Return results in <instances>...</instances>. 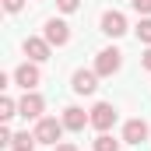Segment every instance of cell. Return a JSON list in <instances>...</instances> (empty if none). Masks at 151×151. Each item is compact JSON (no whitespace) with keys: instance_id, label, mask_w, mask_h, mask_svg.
<instances>
[{"instance_id":"1","label":"cell","mask_w":151,"mask_h":151,"mask_svg":"<svg viewBox=\"0 0 151 151\" xmlns=\"http://www.w3.org/2000/svg\"><path fill=\"white\" fill-rule=\"evenodd\" d=\"M63 130H67L63 119H56V116H42V119H35V130H32V134H35L39 144H53V148H56V141L63 137Z\"/></svg>"},{"instance_id":"2","label":"cell","mask_w":151,"mask_h":151,"mask_svg":"<svg viewBox=\"0 0 151 151\" xmlns=\"http://www.w3.org/2000/svg\"><path fill=\"white\" fill-rule=\"evenodd\" d=\"M119 67H123V53H119V49H102V53L95 56V74L99 77H113Z\"/></svg>"},{"instance_id":"3","label":"cell","mask_w":151,"mask_h":151,"mask_svg":"<svg viewBox=\"0 0 151 151\" xmlns=\"http://www.w3.org/2000/svg\"><path fill=\"white\" fill-rule=\"evenodd\" d=\"M88 116H91V127H95L99 134H109V127L116 123V109H113V102H95Z\"/></svg>"},{"instance_id":"4","label":"cell","mask_w":151,"mask_h":151,"mask_svg":"<svg viewBox=\"0 0 151 151\" xmlns=\"http://www.w3.org/2000/svg\"><path fill=\"white\" fill-rule=\"evenodd\" d=\"M42 113H46V99H42L39 91H25L21 102H18V116H25V119H42Z\"/></svg>"},{"instance_id":"5","label":"cell","mask_w":151,"mask_h":151,"mask_svg":"<svg viewBox=\"0 0 151 151\" xmlns=\"http://www.w3.org/2000/svg\"><path fill=\"white\" fill-rule=\"evenodd\" d=\"M42 39H46L49 46H67V42H70V25H67V21H60V18H49V21H46Z\"/></svg>"},{"instance_id":"6","label":"cell","mask_w":151,"mask_h":151,"mask_svg":"<svg viewBox=\"0 0 151 151\" xmlns=\"http://www.w3.org/2000/svg\"><path fill=\"white\" fill-rule=\"evenodd\" d=\"M14 81L25 88V91H35V84L42 81V70H39V63L35 60H28V63H21L18 70H14Z\"/></svg>"},{"instance_id":"7","label":"cell","mask_w":151,"mask_h":151,"mask_svg":"<svg viewBox=\"0 0 151 151\" xmlns=\"http://www.w3.org/2000/svg\"><path fill=\"white\" fill-rule=\"evenodd\" d=\"M99 28H102L109 39H119V35H127V18H123L119 11H106L102 21H99Z\"/></svg>"},{"instance_id":"8","label":"cell","mask_w":151,"mask_h":151,"mask_svg":"<svg viewBox=\"0 0 151 151\" xmlns=\"http://www.w3.org/2000/svg\"><path fill=\"white\" fill-rule=\"evenodd\" d=\"M70 88H74L77 95H95V88H99V74H95V70H74Z\"/></svg>"},{"instance_id":"9","label":"cell","mask_w":151,"mask_h":151,"mask_svg":"<svg viewBox=\"0 0 151 151\" xmlns=\"http://www.w3.org/2000/svg\"><path fill=\"white\" fill-rule=\"evenodd\" d=\"M60 119H63V127H67V130H84V127H88V123H91V116L84 113V109H81V106H67V109H63V116H60Z\"/></svg>"},{"instance_id":"10","label":"cell","mask_w":151,"mask_h":151,"mask_svg":"<svg viewBox=\"0 0 151 151\" xmlns=\"http://www.w3.org/2000/svg\"><path fill=\"white\" fill-rule=\"evenodd\" d=\"M49 49H53V46H49L46 39H39V35H28V39H25V56L35 60V63L49 60Z\"/></svg>"},{"instance_id":"11","label":"cell","mask_w":151,"mask_h":151,"mask_svg":"<svg viewBox=\"0 0 151 151\" xmlns=\"http://www.w3.org/2000/svg\"><path fill=\"white\" fill-rule=\"evenodd\" d=\"M123 141H127V144H144V141H148V123H144V119H127Z\"/></svg>"},{"instance_id":"12","label":"cell","mask_w":151,"mask_h":151,"mask_svg":"<svg viewBox=\"0 0 151 151\" xmlns=\"http://www.w3.org/2000/svg\"><path fill=\"white\" fill-rule=\"evenodd\" d=\"M39 141L35 134H28V130H21V134H14V141H11V151H32Z\"/></svg>"},{"instance_id":"13","label":"cell","mask_w":151,"mask_h":151,"mask_svg":"<svg viewBox=\"0 0 151 151\" xmlns=\"http://www.w3.org/2000/svg\"><path fill=\"white\" fill-rule=\"evenodd\" d=\"M11 116H18V102L11 95H4L0 99V119H11Z\"/></svg>"},{"instance_id":"14","label":"cell","mask_w":151,"mask_h":151,"mask_svg":"<svg viewBox=\"0 0 151 151\" xmlns=\"http://www.w3.org/2000/svg\"><path fill=\"white\" fill-rule=\"evenodd\" d=\"M95 151H119V141H113L109 134H99L95 137Z\"/></svg>"},{"instance_id":"15","label":"cell","mask_w":151,"mask_h":151,"mask_svg":"<svg viewBox=\"0 0 151 151\" xmlns=\"http://www.w3.org/2000/svg\"><path fill=\"white\" fill-rule=\"evenodd\" d=\"M137 39H141L144 46H151V18H141V25H137Z\"/></svg>"},{"instance_id":"16","label":"cell","mask_w":151,"mask_h":151,"mask_svg":"<svg viewBox=\"0 0 151 151\" xmlns=\"http://www.w3.org/2000/svg\"><path fill=\"white\" fill-rule=\"evenodd\" d=\"M130 7H134L137 14H144V18H151V0H130Z\"/></svg>"},{"instance_id":"17","label":"cell","mask_w":151,"mask_h":151,"mask_svg":"<svg viewBox=\"0 0 151 151\" xmlns=\"http://www.w3.org/2000/svg\"><path fill=\"white\" fill-rule=\"evenodd\" d=\"M56 7H60L63 14H74L77 7H81V0H56Z\"/></svg>"},{"instance_id":"18","label":"cell","mask_w":151,"mask_h":151,"mask_svg":"<svg viewBox=\"0 0 151 151\" xmlns=\"http://www.w3.org/2000/svg\"><path fill=\"white\" fill-rule=\"evenodd\" d=\"M11 141H14V134H11V127L4 123V127H0V144H7V148H11Z\"/></svg>"},{"instance_id":"19","label":"cell","mask_w":151,"mask_h":151,"mask_svg":"<svg viewBox=\"0 0 151 151\" xmlns=\"http://www.w3.org/2000/svg\"><path fill=\"white\" fill-rule=\"evenodd\" d=\"M25 7V0H4V11H11V14H18Z\"/></svg>"},{"instance_id":"20","label":"cell","mask_w":151,"mask_h":151,"mask_svg":"<svg viewBox=\"0 0 151 151\" xmlns=\"http://www.w3.org/2000/svg\"><path fill=\"white\" fill-rule=\"evenodd\" d=\"M141 63H144V70H151V46L144 49V56H141Z\"/></svg>"},{"instance_id":"21","label":"cell","mask_w":151,"mask_h":151,"mask_svg":"<svg viewBox=\"0 0 151 151\" xmlns=\"http://www.w3.org/2000/svg\"><path fill=\"white\" fill-rule=\"evenodd\" d=\"M53 151H77V148H74V144H56Z\"/></svg>"}]
</instances>
